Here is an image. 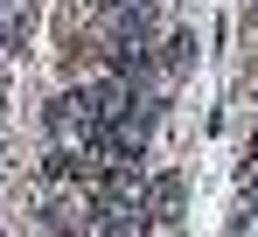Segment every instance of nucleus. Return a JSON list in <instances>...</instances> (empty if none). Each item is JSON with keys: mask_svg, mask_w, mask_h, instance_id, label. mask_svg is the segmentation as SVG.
Wrapping results in <instances>:
<instances>
[{"mask_svg": "<svg viewBox=\"0 0 258 237\" xmlns=\"http://www.w3.org/2000/svg\"><path fill=\"white\" fill-rule=\"evenodd\" d=\"M161 63H168V70H188V63H196V35H188V28H174V35L161 42Z\"/></svg>", "mask_w": 258, "mask_h": 237, "instance_id": "nucleus-2", "label": "nucleus"}, {"mask_svg": "<svg viewBox=\"0 0 258 237\" xmlns=\"http://www.w3.org/2000/svg\"><path fill=\"white\" fill-rule=\"evenodd\" d=\"M140 196H147V216H161V223H174V209H181V174H140Z\"/></svg>", "mask_w": 258, "mask_h": 237, "instance_id": "nucleus-1", "label": "nucleus"}]
</instances>
